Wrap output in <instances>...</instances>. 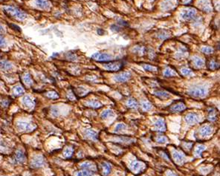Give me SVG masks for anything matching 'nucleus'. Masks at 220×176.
I'll return each instance as SVG.
<instances>
[{
  "mask_svg": "<svg viewBox=\"0 0 220 176\" xmlns=\"http://www.w3.org/2000/svg\"><path fill=\"white\" fill-rule=\"evenodd\" d=\"M6 46V40L4 37L0 35V48H4Z\"/></svg>",
  "mask_w": 220,
  "mask_h": 176,
  "instance_id": "obj_44",
  "label": "nucleus"
},
{
  "mask_svg": "<svg viewBox=\"0 0 220 176\" xmlns=\"http://www.w3.org/2000/svg\"><path fill=\"white\" fill-rule=\"evenodd\" d=\"M0 68L3 70H9V69H11L13 68V66L8 61L4 60L0 62Z\"/></svg>",
  "mask_w": 220,
  "mask_h": 176,
  "instance_id": "obj_25",
  "label": "nucleus"
},
{
  "mask_svg": "<svg viewBox=\"0 0 220 176\" xmlns=\"http://www.w3.org/2000/svg\"><path fill=\"white\" fill-rule=\"evenodd\" d=\"M216 113L213 109H211L209 111V115H208V120L210 121H216Z\"/></svg>",
  "mask_w": 220,
  "mask_h": 176,
  "instance_id": "obj_32",
  "label": "nucleus"
},
{
  "mask_svg": "<svg viewBox=\"0 0 220 176\" xmlns=\"http://www.w3.org/2000/svg\"><path fill=\"white\" fill-rule=\"evenodd\" d=\"M142 67H143L144 70L148 71H158V68H157V67L154 66H151V65H142Z\"/></svg>",
  "mask_w": 220,
  "mask_h": 176,
  "instance_id": "obj_30",
  "label": "nucleus"
},
{
  "mask_svg": "<svg viewBox=\"0 0 220 176\" xmlns=\"http://www.w3.org/2000/svg\"><path fill=\"white\" fill-rule=\"evenodd\" d=\"M196 15V12L195 10L193 9H189L187 11H184L182 13H181V17L183 19L185 20H190V19H193L195 18Z\"/></svg>",
  "mask_w": 220,
  "mask_h": 176,
  "instance_id": "obj_10",
  "label": "nucleus"
},
{
  "mask_svg": "<svg viewBox=\"0 0 220 176\" xmlns=\"http://www.w3.org/2000/svg\"><path fill=\"white\" fill-rule=\"evenodd\" d=\"M181 74H183L184 76H190L192 74V71L189 69L187 68H181Z\"/></svg>",
  "mask_w": 220,
  "mask_h": 176,
  "instance_id": "obj_40",
  "label": "nucleus"
},
{
  "mask_svg": "<svg viewBox=\"0 0 220 176\" xmlns=\"http://www.w3.org/2000/svg\"><path fill=\"white\" fill-rule=\"evenodd\" d=\"M193 61L194 64L198 68H201V67H203L204 65H205V62L201 58H200L199 57H197V56H195V57H193Z\"/></svg>",
  "mask_w": 220,
  "mask_h": 176,
  "instance_id": "obj_23",
  "label": "nucleus"
},
{
  "mask_svg": "<svg viewBox=\"0 0 220 176\" xmlns=\"http://www.w3.org/2000/svg\"><path fill=\"white\" fill-rule=\"evenodd\" d=\"M156 141L159 144H165L167 142V137L164 136V135H160L156 138Z\"/></svg>",
  "mask_w": 220,
  "mask_h": 176,
  "instance_id": "obj_37",
  "label": "nucleus"
},
{
  "mask_svg": "<svg viewBox=\"0 0 220 176\" xmlns=\"http://www.w3.org/2000/svg\"><path fill=\"white\" fill-rule=\"evenodd\" d=\"M201 51L203 53L206 54H210L213 52V49L211 47H207V46H205V47L201 48Z\"/></svg>",
  "mask_w": 220,
  "mask_h": 176,
  "instance_id": "obj_38",
  "label": "nucleus"
},
{
  "mask_svg": "<svg viewBox=\"0 0 220 176\" xmlns=\"http://www.w3.org/2000/svg\"><path fill=\"white\" fill-rule=\"evenodd\" d=\"M92 58L99 62H109L111 60L112 56L106 53H95L92 55Z\"/></svg>",
  "mask_w": 220,
  "mask_h": 176,
  "instance_id": "obj_3",
  "label": "nucleus"
},
{
  "mask_svg": "<svg viewBox=\"0 0 220 176\" xmlns=\"http://www.w3.org/2000/svg\"><path fill=\"white\" fill-rule=\"evenodd\" d=\"M98 33L100 34V35H102V34H103V33H104V30H102L101 29H98Z\"/></svg>",
  "mask_w": 220,
  "mask_h": 176,
  "instance_id": "obj_52",
  "label": "nucleus"
},
{
  "mask_svg": "<svg viewBox=\"0 0 220 176\" xmlns=\"http://www.w3.org/2000/svg\"><path fill=\"white\" fill-rule=\"evenodd\" d=\"M84 134L86 138L92 139V140H98V133L92 129H86L84 132Z\"/></svg>",
  "mask_w": 220,
  "mask_h": 176,
  "instance_id": "obj_20",
  "label": "nucleus"
},
{
  "mask_svg": "<svg viewBox=\"0 0 220 176\" xmlns=\"http://www.w3.org/2000/svg\"><path fill=\"white\" fill-rule=\"evenodd\" d=\"M131 77V74L130 72H122L120 74H117L114 77V80L118 83H124L129 80Z\"/></svg>",
  "mask_w": 220,
  "mask_h": 176,
  "instance_id": "obj_4",
  "label": "nucleus"
},
{
  "mask_svg": "<svg viewBox=\"0 0 220 176\" xmlns=\"http://www.w3.org/2000/svg\"><path fill=\"white\" fill-rule=\"evenodd\" d=\"M77 93H78V94H79V95H85L87 92H88V91H87L86 89H84V88H83V87L77 88Z\"/></svg>",
  "mask_w": 220,
  "mask_h": 176,
  "instance_id": "obj_43",
  "label": "nucleus"
},
{
  "mask_svg": "<svg viewBox=\"0 0 220 176\" xmlns=\"http://www.w3.org/2000/svg\"><path fill=\"white\" fill-rule=\"evenodd\" d=\"M213 132V128L211 126L205 125L201 127L200 129V134L202 137L207 136V135H210V134H212Z\"/></svg>",
  "mask_w": 220,
  "mask_h": 176,
  "instance_id": "obj_13",
  "label": "nucleus"
},
{
  "mask_svg": "<svg viewBox=\"0 0 220 176\" xmlns=\"http://www.w3.org/2000/svg\"><path fill=\"white\" fill-rule=\"evenodd\" d=\"M76 176H93V175H92V173L91 172H88V171H86V170H82L77 172Z\"/></svg>",
  "mask_w": 220,
  "mask_h": 176,
  "instance_id": "obj_36",
  "label": "nucleus"
},
{
  "mask_svg": "<svg viewBox=\"0 0 220 176\" xmlns=\"http://www.w3.org/2000/svg\"><path fill=\"white\" fill-rule=\"evenodd\" d=\"M173 156L174 160L176 161L177 163H183V162L184 161V155L181 152H180L174 151L173 152Z\"/></svg>",
  "mask_w": 220,
  "mask_h": 176,
  "instance_id": "obj_18",
  "label": "nucleus"
},
{
  "mask_svg": "<svg viewBox=\"0 0 220 176\" xmlns=\"http://www.w3.org/2000/svg\"><path fill=\"white\" fill-rule=\"evenodd\" d=\"M36 5L41 9H48L50 8V2L48 0H36Z\"/></svg>",
  "mask_w": 220,
  "mask_h": 176,
  "instance_id": "obj_19",
  "label": "nucleus"
},
{
  "mask_svg": "<svg viewBox=\"0 0 220 176\" xmlns=\"http://www.w3.org/2000/svg\"><path fill=\"white\" fill-rule=\"evenodd\" d=\"M185 109H186V106H185V104L182 102L176 103L175 104L172 105V106H170V109H169L170 112H174V113H175V112H182V111H184V110Z\"/></svg>",
  "mask_w": 220,
  "mask_h": 176,
  "instance_id": "obj_9",
  "label": "nucleus"
},
{
  "mask_svg": "<svg viewBox=\"0 0 220 176\" xmlns=\"http://www.w3.org/2000/svg\"><path fill=\"white\" fill-rule=\"evenodd\" d=\"M23 81H24V83L26 84V85H32L33 80H32V78H31V77L30 74L26 73V74L23 76Z\"/></svg>",
  "mask_w": 220,
  "mask_h": 176,
  "instance_id": "obj_29",
  "label": "nucleus"
},
{
  "mask_svg": "<svg viewBox=\"0 0 220 176\" xmlns=\"http://www.w3.org/2000/svg\"><path fill=\"white\" fill-rule=\"evenodd\" d=\"M112 28H115V29H112L113 31H118L119 30H118L119 28L118 26H116V25H112Z\"/></svg>",
  "mask_w": 220,
  "mask_h": 176,
  "instance_id": "obj_50",
  "label": "nucleus"
},
{
  "mask_svg": "<svg viewBox=\"0 0 220 176\" xmlns=\"http://www.w3.org/2000/svg\"><path fill=\"white\" fill-rule=\"evenodd\" d=\"M9 105V102L8 101H3L2 102V106L3 107H6V106H8Z\"/></svg>",
  "mask_w": 220,
  "mask_h": 176,
  "instance_id": "obj_48",
  "label": "nucleus"
},
{
  "mask_svg": "<svg viewBox=\"0 0 220 176\" xmlns=\"http://www.w3.org/2000/svg\"><path fill=\"white\" fill-rule=\"evenodd\" d=\"M199 6L203 11L207 12V13H210L212 11V8H211V6L210 5V2H208V0H202V1H201Z\"/></svg>",
  "mask_w": 220,
  "mask_h": 176,
  "instance_id": "obj_15",
  "label": "nucleus"
},
{
  "mask_svg": "<svg viewBox=\"0 0 220 176\" xmlns=\"http://www.w3.org/2000/svg\"><path fill=\"white\" fill-rule=\"evenodd\" d=\"M45 164V159L42 155H36L32 158L31 161V166L34 168L43 167Z\"/></svg>",
  "mask_w": 220,
  "mask_h": 176,
  "instance_id": "obj_5",
  "label": "nucleus"
},
{
  "mask_svg": "<svg viewBox=\"0 0 220 176\" xmlns=\"http://www.w3.org/2000/svg\"><path fill=\"white\" fill-rule=\"evenodd\" d=\"M164 74L165 77H173V76L175 75L176 74H175V72L173 71V70H172L171 68H166V70L164 71Z\"/></svg>",
  "mask_w": 220,
  "mask_h": 176,
  "instance_id": "obj_35",
  "label": "nucleus"
},
{
  "mask_svg": "<svg viewBox=\"0 0 220 176\" xmlns=\"http://www.w3.org/2000/svg\"><path fill=\"white\" fill-rule=\"evenodd\" d=\"M25 92V90L21 85H17L13 88V93L14 95L17 96H20V95H23Z\"/></svg>",
  "mask_w": 220,
  "mask_h": 176,
  "instance_id": "obj_28",
  "label": "nucleus"
},
{
  "mask_svg": "<svg viewBox=\"0 0 220 176\" xmlns=\"http://www.w3.org/2000/svg\"><path fill=\"white\" fill-rule=\"evenodd\" d=\"M106 69L110 71H118L122 68V64L118 62H109L104 66Z\"/></svg>",
  "mask_w": 220,
  "mask_h": 176,
  "instance_id": "obj_6",
  "label": "nucleus"
},
{
  "mask_svg": "<svg viewBox=\"0 0 220 176\" xmlns=\"http://www.w3.org/2000/svg\"><path fill=\"white\" fill-rule=\"evenodd\" d=\"M86 105L87 106H88V107H91V108H94V109L100 108V107H101L102 106L101 103H100L99 101H88V102H87L86 103Z\"/></svg>",
  "mask_w": 220,
  "mask_h": 176,
  "instance_id": "obj_24",
  "label": "nucleus"
},
{
  "mask_svg": "<svg viewBox=\"0 0 220 176\" xmlns=\"http://www.w3.org/2000/svg\"><path fill=\"white\" fill-rule=\"evenodd\" d=\"M15 160L17 163H23L25 161V155L22 150H18L15 154Z\"/></svg>",
  "mask_w": 220,
  "mask_h": 176,
  "instance_id": "obj_17",
  "label": "nucleus"
},
{
  "mask_svg": "<svg viewBox=\"0 0 220 176\" xmlns=\"http://www.w3.org/2000/svg\"><path fill=\"white\" fill-rule=\"evenodd\" d=\"M51 112H52V114L54 116H57L59 114L58 109H57V108H56V107L52 108V111H51Z\"/></svg>",
  "mask_w": 220,
  "mask_h": 176,
  "instance_id": "obj_45",
  "label": "nucleus"
},
{
  "mask_svg": "<svg viewBox=\"0 0 220 176\" xmlns=\"http://www.w3.org/2000/svg\"><path fill=\"white\" fill-rule=\"evenodd\" d=\"M127 106H128L129 108L131 109H137L138 108V103L136 100H134V99H130L127 102Z\"/></svg>",
  "mask_w": 220,
  "mask_h": 176,
  "instance_id": "obj_31",
  "label": "nucleus"
},
{
  "mask_svg": "<svg viewBox=\"0 0 220 176\" xmlns=\"http://www.w3.org/2000/svg\"><path fill=\"white\" fill-rule=\"evenodd\" d=\"M154 95H156V97H159V98L161 99H167V98H169V97H170V95H169L168 92L164 91H160V90L155 91Z\"/></svg>",
  "mask_w": 220,
  "mask_h": 176,
  "instance_id": "obj_22",
  "label": "nucleus"
},
{
  "mask_svg": "<svg viewBox=\"0 0 220 176\" xmlns=\"http://www.w3.org/2000/svg\"><path fill=\"white\" fill-rule=\"evenodd\" d=\"M74 150L73 148L72 147H67L66 148V150H64V156L66 157H72V155H73Z\"/></svg>",
  "mask_w": 220,
  "mask_h": 176,
  "instance_id": "obj_33",
  "label": "nucleus"
},
{
  "mask_svg": "<svg viewBox=\"0 0 220 176\" xmlns=\"http://www.w3.org/2000/svg\"><path fill=\"white\" fill-rule=\"evenodd\" d=\"M209 68L211 70H216V69L219 68V63L214 62V61H212L209 64Z\"/></svg>",
  "mask_w": 220,
  "mask_h": 176,
  "instance_id": "obj_41",
  "label": "nucleus"
},
{
  "mask_svg": "<svg viewBox=\"0 0 220 176\" xmlns=\"http://www.w3.org/2000/svg\"><path fill=\"white\" fill-rule=\"evenodd\" d=\"M67 97H68V98L69 99L70 101H74V100L75 99L74 95V94H72V93H68V95H67Z\"/></svg>",
  "mask_w": 220,
  "mask_h": 176,
  "instance_id": "obj_47",
  "label": "nucleus"
},
{
  "mask_svg": "<svg viewBox=\"0 0 220 176\" xmlns=\"http://www.w3.org/2000/svg\"><path fill=\"white\" fill-rule=\"evenodd\" d=\"M184 120L187 123L193 125L199 121V116L196 113H190L185 116Z\"/></svg>",
  "mask_w": 220,
  "mask_h": 176,
  "instance_id": "obj_8",
  "label": "nucleus"
},
{
  "mask_svg": "<svg viewBox=\"0 0 220 176\" xmlns=\"http://www.w3.org/2000/svg\"><path fill=\"white\" fill-rule=\"evenodd\" d=\"M46 97L50 99H57L59 97V95L56 91H49L46 93Z\"/></svg>",
  "mask_w": 220,
  "mask_h": 176,
  "instance_id": "obj_34",
  "label": "nucleus"
},
{
  "mask_svg": "<svg viewBox=\"0 0 220 176\" xmlns=\"http://www.w3.org/2000/svg\"><path fill=\"white\" fill-rule=\"evenodd\" d=\"M206 150V146L204 145H199L195 150V156L197 157H201V153Z\"/></svg>",
  "mask_w": 220,
  "mask_h": 176,
  "instance_id": "obj_26",
  "label": "nucleus"
},
{
  "mask_svg": "<svg viewBox=\"0 0 220 176\" xmlns=\"http://www.w3.org/2000/svg\"><path fill=\"white\" fill-rule=\"evenodd\" d=\"M188 93H189V95L194 97L202 98V97L207 96V95L208 94V89L205 86L196 85V86H194L193 88H190L188 91Z\"/></svg>",
  "mask_w": 220,
  "mask_h": 176,
  "instance_id": "obj_2",
  "label": "nucleus"
},
{
  "mask_svg": "<svg viewBox=\"0 0 220 176\" xmlns=\"http://www.w3.org/2000/svg\"><path fill=\"white\" fill-rule=\"evenodd\" d=\"M125 128H126V125H125V124H124V123H118V124L116 126V127H115V131L116 132H120V131L121 130H124Z\"/></svg>",
  "mask_w": 220,
  "mask_h": 176,
  "instance_id": "obj_42",
  "label": "nucleus"
},
{
  "mask_svg": "<svg viewBox=\"0 0 220 176\" xmlns=\"http://www.w3.org/2000/svg\"><path fill=\"white\" fill-rule=\"evenodd\" d=\"M102 169H103V175L104 176H107L110 174L112 170V167L110 164L106 162L102 163Z\"/></svg>",
  "mask_w": 220,
  "mask_h": 176,
  "instance_id": "obj_21",
  "label": "nucleus"
},
{
  "mask_svg": "<svg viewBox=\"0 0 220 176\" xmlns=\"http://www.w3.org/2000/svg\"><path fill=\"white\" fill-rule=\"evenodd\" d=\"M23 103L26 108L32 109L34 106V101L29 96H25L23 99Z\"/></svg>",
  "mask_w": 220,
  "mask_h": 176,
  "instance_id": "obj_14",
  "label": "nucleus"
},
{
  "mask_svg": "<svg viewBox=\"0 0 220 176\" xmlns=\"http://www.w3.org/2000/svg\"><path fill=\"white\" fill-rule=\"evenodd\" d=\"M130 169H131V170H132V172H139L141 169H142V167H143V164H142L141 162H139V161H132V163H130Z\"/></svg>",
  "mask_w": 220,
  "mask_h": 176,
  "instance_id": "obj_16",
  "label": "nucleus"
},
{
  "mask_svg": "<svg viewBox=\"0 0 220 176\" xmlns=\"http://www.w3.org/2000/svg\"><path fill=\"white\" fill-rule=\"evenodd\" d=\"M9 26L12 29H13V30H17V31H21V29L19 27H18L17 25H9Z\"/></svg>",
  "mask_w": 220,
  "mask_h": 176,
  "instance_id": "obj_46",
  "label": "nucleus"
},
{
  "mask_svg": "<svg viewBox=\"0 0 220 176\" xmlns=\"http://www.w3.org/2000/svg\"><path fill=\"white\" fill-rule=\"evenodd\" d=\"M149 1H150V2H152V1H154V0H149Z\"/></svg>",
  "mask_w": 220,
  "mask_h": 176,
  "instance_id": "obj_53",
  "label": "nucleus"
},
{
  "mask_svg": "<svg viewBox=\"0 0 220 176\" xmlns=\"http://www.w3.org/2000/svg\"><path fill=\"white\" fill-rule=\"evenodd\" d=\"M114 115V112L112 109H106L104 110V112H102L101 114H100V117L103 119H106L109 117H112Z\"/></svg>",
  "mask_w": 220,
  "mask_h": 176,
  "instance_id": "obj_27",
  "label": "nucleus"
},
{
  "mask_svg": "<svg viewBox=\"0 0 220 176\" xmlns=\"http://www.w3.org/2000/svg\"><path fill=\"white\" fill-rule=\"evenodd\" d=\"M154 127L156 130L159 131V132H164V131H166V129H167L165 121H164V120L162 119V118L158 119V120L155 123Z\"/></svg>",
  "mask_w": 220,
  "mask_h": 176,
  "instance_id": "obj_12",
  "label": "nucleus"
},
{
  "mask_svg": "<svg viewBox=\"0 0 220 176\" xmlns=\"http://www.w3.org/2000/svg\"><path fill=\"white\" fill-rule=\"evenodd\" d=\"M142 108L144 111H150L152 109V104L149 102H144L142 103Z\"/></svg>",
  "mask_w": 220,
  "mask_h": 176,
  "instance_id": "obj_39",
  "label": "nucleus"
},
{
  "mask_svg": "<svg viewBox=\"0 0 220 176\" xmlns=\"http://www.w3.org/2000/svg\"><path fill=\"white\" fill-rule=\"evenodd\" d=\"M5 30H4V28L2 26V25H0V34H2V33H4Z\"/></svg>",
  "mask_w": 220,
  "mask_h": 176,
  "instance_id": "obj_51",
  "label": "nucleus"
},
{
  "mask_svg": "<svg viewBox=\"0 0 220 176\" xmlns=\"http://www.w3.org/2000/svg\"><path fill=\"white\" fill-rule=\"evenodd\" d=\"M167 176H177L175 173H173L172 171H167Z\"/></svg>",
  "mask_w": 220,
  "mask_h": 176,
  "instance_id": "obj_49",
  "label": "nucleus"
},
{
  "mask_svg": "<svg viewBox=\"0 0 220 176\" xmlns=\"http://www.w3.org/2000/svg\"><path fill=\"white\" fill-rule=\"evenodd\" d=\"M17 128L19 129L20 131H25V132H28V131H31L35 128L33 124L30 123H28V122L25 121H19L17 123Z\"/></svg>",
  "mask_w": 220,
  "mask_h": 176,
  "instance_id": "obj_7",
  "label": "nucleus"
},
{
  "mask_svg": "<svg viewBox=\"0 0 220 176\" xmlns=\"http://www.w3.org/2000/svg\"><path fill=\"white\" fill-rule=\"evenodd\" d=\"M4 12L8 16L13 18H15L19 20H24L26 19L27 13L19 8H14V7H6L4 8Z\"/></svg>",
  "mask_w": 220,
  "mask_h": 176,
  "instance_id": "obj_1",
  "label": "nucleus"
},
{
  "mask_svg": "<svg viewBox=\"0 0 220 176\" xmlns=\"http://www.w3.org/2000/svg\"><path fill=\"white\" fill-rule=\"evenodd\" d=\"M80 167L83 169V170H86L91 172H94L97 170L96 166L92 162H89V161H86V162L81 163Z\"/></svg>",
  "mask_w": 220,
  "mask_h": 176,
  "instance_id": "obj_11",
  "label": "nucleus"
}]
</instances>
